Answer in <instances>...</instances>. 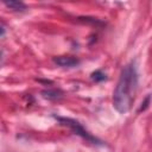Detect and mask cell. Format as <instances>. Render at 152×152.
Segmentation results:
<instances>
[{"mask_svg": "<svg viewBox=\"0 0 152 152\" xmlns=\"http://www.w3.org/2000/svg\"><path fill=\"white\" fill-rule=\"evenodd\" d=\"M137 87L138 70L135 63L131 62L122 68L113 91V106L119 113L125 114L131 109Z\"/></svg>", "mask_w": 152, "mask_h": 152, "instance_id": "obj_1", "label": "cell"}, {"mask_svg": "<svg viewBox=\"0 0 152 152\" xmlns=\"http://www.w3.org/2000/svg\"><path fill=\"white\" fill-rule=\"evenodd\" d=\"M53 118L63 126L68 127L72 133H75L76 135H80L81 138L86 139L87 141L91 142V144H96V145H102L101 141L95 138L94 135H91L78 121H76L75 119H70V118H64V116H57V115H53Z\"/></svg>", "mask_w": 152, "mask_h": 152, "instance_id": "obj_2", "label": "cell"}, {"mask_svg": "<svg viewBox=\"0 0 152 152\" xmlns=\"http://www.w3.org/2000/svg\"><path fill=\"white\" fill-rule=\"evenodd\" d=\"M52 62L62 68H72L80 64V61L74 56H56L52 58Z\"/></svg>", "mask_w": 152, "mask_h": 152, "instance_id": "obj_3", "label": "cell"}, {"mask_svg": "<svg viewBox=\"0 0 152 152\" xmlns=\"http://www.w3.org/2000/svg\"><path fill=\"white\" fill-rule=\"evenodd\" d=\"M4 5L12 11H25L27 8V6L23 1H18V0H10V1L5 0Z\"/></svg>", "mask_w": 152, "mask_h": 152, "instance_id": "obj_4", "label": "cell"}, {"mask_svg": "<svg viewBox=\"0 0 152 152\" xmlns=\"http://www.w3.org/2000/svg\"><path fill=\"white\" fill-rule=\"evenodd\" d=\"M42 96L48 100H58L63 96V91L58 89H46L42 91Z\"/></svg>", "mask_w": 152, "mask_h": 152, "instance_id": "obj_5", "label": "cell"}, {"mask_svg": "<svg viewBox=\"0 0 152 152\" xmlns=\"http://www.w3.org/2000/svg\"><path fill=\"white\" fill-rule=\"evenodd\" d=\"M90 78L93 81H95V82H101V81H104L107 78V76H106V74L102 70H95V71L91 72Z\"/></svg>", "mask_w": 152, "mask_h": 152, "instance_id": "obj_6", "label": "cell"}, {"mask_svg": "<svg viewBox=\"0 0 152 152\" xmlns=\"http://www.w3.org/2000/svg\"><path fill=\"white\" fill-rule=\"evenodd\" d=\"M150 100H151V96L148 95L146 99H145V101L141 103V106H140V108L138 109V112H141V110H145L147 107H148V103H150Z\"/></svg>", "mask_w": 152, "mask_h": 152, "instance_id": "obj_7", "label": "cell"}, {"mask_svg": "<svg viewBox=\"0 0 152 152\" xmlns=\"http://www.w3.org/2000/svg\"><path fill=\"white\" fill-rule=\"evenodd\" d=\"M1 38H4L5 37V32H6V27H5V24L4 23H1Z\"/></svg>", "mask_w": 152, "mask_h": 152, "instance_id": "obj_8", "label": "cell"}]
</instances>
